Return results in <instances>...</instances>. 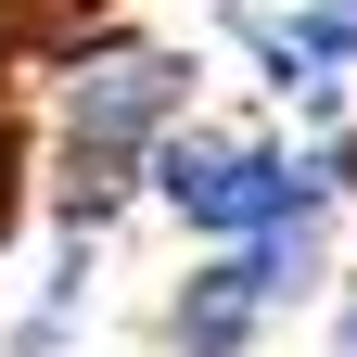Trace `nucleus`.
<instances>
[{"label": "nucleus", "mask_w": 357, "mask_h": 357, "mask_svg": "<svg viewBox=\"0 0 357 357\" xmlns=\"http://www.w3.org/2000/svg\"><path fill=\"white\" fill-rule=\"evenodd\" d=\"M319 294H332V230L319 217L255 230V243H192V268H178L166 306H153V357H255Z\"/></svg>", "instance_id": "obj_2"}, {"label": "nucleus", "mask_w": 357, "mask_h": 357, "mask_svg": "<svg viewBox=\"0 0 357 357\" xmlns=\"http://www.w3.org/2000/svg\"><path fill=\"white\" fill-rule=\"evenodd\" d=\"M230 38L268 89V115L294 128L357 115V0H230Z\"/></svg>", "instance_id": "obj_3"}, {"label": "nucleus", "mask_w": 357, "mask_h": 357, "mask_svg": "<svg viewBox=\"0 0 357 357\" xmlns=\"http://www.w3.org/2000/svg\"><path fill=\"white\" fill-rule=\"evenodd\" d=\"M38 230V89L0 77V255H26Z\"/></svg>", "instance_id": "obj_5"}, {"label": "nucleus", "mask_w": 357, "mask_h": 357, "mask_svg": "<svg viewBox=\"0 0 357 357\" xmlns=\"http://www.w3.org/2000/svg\"><path fill=\"white\" fill-rule=\"evenodd\" d=\"M102 26H128V0H0V77H52Z\"/></svg>", "instance_id": "obj_4"}, {"label": "nucleus", "mask_w": 357, "mask_h": 357, "mask_svg": "<svg viewBox=\"0 0 357 357\" xmlns=\"http://www.w3.org/2000/svg\"><path fill=\"white\" fill-rule=\"evenodd\" d=\"M204 102V52L153 26H102L38 77V217L102 243L153 178V141Z\"/></svg>", "instance_id": "obj_1"}, {"label": "nucleus", "mask_w": 357, "mask_h": 357, "mask_svg": "<svg viewBox=\"0 0 357 357\" xmlns=\"http://www.w3.org/2000/svg\"><path fill=\"white\" fill-rule=\"evenodd\" d=\"M332 357H357V281H332Z\"/></svg>", "instance_id": "obj_6"}]
</instances>
